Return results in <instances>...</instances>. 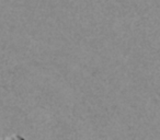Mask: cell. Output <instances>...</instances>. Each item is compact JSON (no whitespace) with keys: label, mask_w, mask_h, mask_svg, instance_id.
Returning a JSON list of instances; mask_svg holds the SVG:
<instances>
[{"label":"cell","mask_w":160,"mask_h":140,"mask_svg":"<svg viewBox=\"0 0 160 140\" xmlns=\"http://www.w3.org/2000/svg\"><path fill=\"white\" fill-rule=\"evenodd\" d=\"M0 140H25V139L23 137H21V136L14 133V135L6 136V137H0Z\"/></svg>","instance_id":"6da1fadb"}]
</instances>
